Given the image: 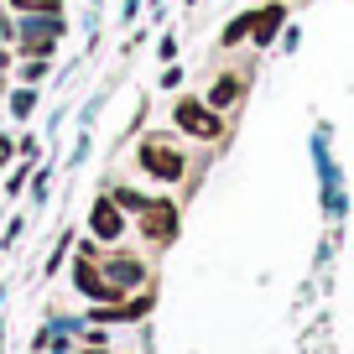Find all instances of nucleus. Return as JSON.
Returning <instances> with one entry per match:
<instances>
[{
  "mask_svg": "<svg viewBox=\"0 0 354 354\" xmlns=\"http://www.w3.org/2000/svg\"><path fill=\"white\" fill-rule=\"evenodd\" d=\"M172 120H177V131L198 136V141H219V136H224L219 110H214V104H198V100H177L172 104Z\"/></svg>",
  "mask_w": 354,
  "mask_h": 354,
  "instance_id": "obj_1",
  "label": "nucleus"
},
{
  "mask_svg": "<svg viewBox=\"0 0 354 354\" xmlns=\"http://www.w3.org/2000/svg\"><path fill=\"white\" fill-rule=\"evenodd\" d=\"M141 167H146V172H156V177H167V183L183 177V156H177L172 146H162V141H146L141 146Z\"/></svg>",
  "mask_w": 354,
  "mask_h": 354,
  "instance_id": "obj_2",
  "label": "nucleus"
},
{
  "mask_svg": "<svg viewBox=\"0 0 354 354\" xmlns=\"http://www.w3.org/2000/svg\"><path fill=\"white\" fill-rule=\"evenodd\" d=\"M88 224H94V240H115V234L125 230V224H120V203L100 198V203H94V214H88Z\"/></svg>",
  "mask_w": 354,
  "mask_h": 354,
  "instance_id": "obj_3",
  "label": "nucleus"
},
{
  "mask_svg": "<svg viewBox=\"0 0 354 354\" xmlns=\"http://www.w3.org/2000/svg\"><path fill=\"white\" fill-rule=\"evenodd\" d=\"M146 234L162 240V245L177 234V209H172V203H151V209H146Z\"/></svg>",
  "mask_w": 354,
  "mask_h": 354,
  "instance_id": "obj_4",
  "label": "nucleus"
},
{
  "mask_svg": "<svg viewBox=\"0 0 354 354\" xmlns=\"http://www.w3.org/2000/svg\"><path fill=\"white\" fill-rule=\"evenodd\" d=\"M281 21H287V6H261V11L250 16V37L255 42H271V37L281 32Z\"/></svg>",
  "mask_w": 354,
  "mask_h": 354,
  "instance_id": "obj_5",
  "label": "nucleus"
},
{
  "mask_svg": "<svg viewBox=\"0 0 354 354\" xmlns=\"http://www.w3.org/2000/svg\"><path fill=\"white\" fill-rule=\"evenodd\" d=\"M104 281H110L115 292L131 287V281H141V261H131V255H115V261H110V277H104Z\"/></svg>",
  "mask_w": 354,
  "mask_h": 354,
  "instance_id": "obj_6",
  "label": "nucleus"
},
{
  "mask_svg": "<svg viewBox=\"0 0 354 354\" xmlns=\"http://www.w3.org/2000/svg\"><path fill=\"white\" fill-rule=\"evenodd\" d=\"M240 78H219V84H214L209 88V104H214V110H224V104H234V100H240Z\"/></svg>",
  "mask_w": 354,
  "mask_h": 354,
  "instance_id": "obj_7",
  "label": "nucleus"
},
{
  "mask_svg": "<svg viewBox=\"0 0 354 354\" xmlns=\"http://www.w3.org/2000/svg\"><path fill=\"white\" fill-rule=\"evenodd\" d=\"M16 11H42V16H57L63 11V0H11Z\"/></svg>",
  "mask_w": 354,
  "mask_h": 354,
  "instance_id": "obj_8",
  "label": "nucleus"
},
{
  "mask_svg": "<svg viewBox=\"0 0 354 354\" xmlns=\"http://www.w3.org/2000/svg\"><path fill=\"white\" fill-rule=\"evenodd\" d=\"M240 37H250V16H240V21L224 26V42H240Z\"/></svg>",
  "mask_w": 354,
  "mask_h": 354,
  "instance_id": "obj_9",
  "label": "nucleus"
},
{
  "mask_svg": "<svg viewBox=\"0 0 354 354\" xmlns=\"http://www.w3.org/2000/svg\"><path fill=\"white\" fill-rule=\"evenodd\" d=\"M115 203H120V209H146V198H141V193H131V188L115 193Z\"/></svg>",
  "mask_w": 354,
  "mask_h": 354,
  "instance_id": "obj_10",
  "label": "nucleus"
},
{
  "mask_svg": "<svg viewBox=\"0 0 354 354\" xmlns=\"http://www.w3.org/2000/svg\"><path fill=\"white\" fill-rule=\"evenodd\" d=\"M6 151H11V141H6V136H0V162H6Z\"/></svg>",
  "mask_w": 354,
  "mask_h": 354,
  "instance_id": "obj_11",
  "label": "nucleus"
}]
</instances>
